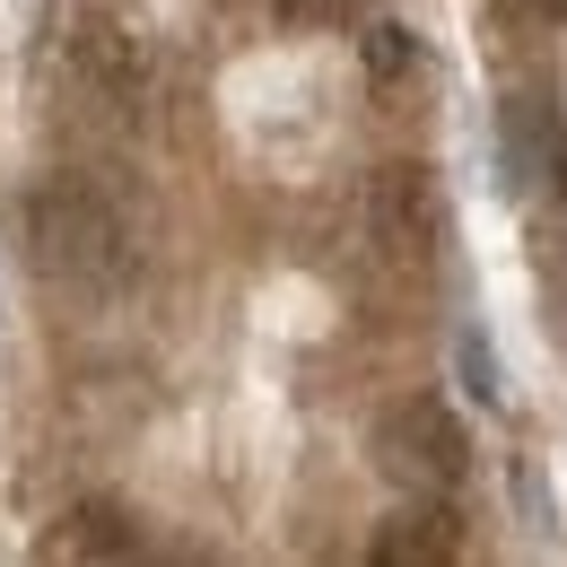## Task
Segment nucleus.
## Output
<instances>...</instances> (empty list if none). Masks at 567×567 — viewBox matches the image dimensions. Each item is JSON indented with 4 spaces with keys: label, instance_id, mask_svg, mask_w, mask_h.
<instances>
[{
    "label": "nucleus",
    "instance_id": "nucleus-1",
    "mask_svg": "<svg viewBox=\"0 0 567 567\" xmlns=\"http://www.w3.org/2000/svg\"><path fill=\"white\" fill-rule=\"evenodd\" d=\"M18 236H27V262L62 288H114L132 271V227L96 184H35L18 202Z\"/></svg>",
    "mask_w": 567,
    "mask_h": 567
},
{
    "label": "nucleus",
    "instance_id": "nucleus-2",
    "mask_svg": "<svg viewBox=\"0 0 567 567\" xmlns=\"http://www.w3.org/2000/svg\"><path fill=\"white\" fill-rule=\"evenodd\" d=\"M375 472L411 497H454L463 472H472V436H463V420L445 402L411 393V402H393L375 420Z\"/></svg>",
    "mask_w": 567,
    "mask_h": 567
},
{
    "label": "nucleus",
    "instance_id": "nucleus-3",
    "mask_svg": "<svg viewBox=\"0 0 567 567\" xmlns=\"http://www.w3.org/2000/svg\"><path fill=\"white\" fill-rule=\"evenodd\" d=\"M367 236H375V254L402 262V271L436 262V245H445L436 175H427V166H375V175H367Z\"/></svg>",
    "mask_w": 567,
    "mask_h": 567
},
{
    "label": "nucleus",
    "instance_id": "nucleus-4",
    "mask_svg": "<svg viewBox=\"0 0 567 567\" xmlns=\"http://www.w3.org/2000/svg\"><path fill=\"white\" fill-rule=\"evenodd\" d=\"M375 559L384 567H445V559H463V515H454L445 497H411L402 515H384Z\"/></svg>",
    "mask_w": 567,
    "mask_h": 567
},
{
    "label": "nucleus",
    "instance_id": "nucleus-5",
    "mask_svg": "<svg viewBox=\"0 0 567 567\" xmlns=\"http://www.w3.org/2000/svg\"><path fill=\"white\" fill-rule=\"evenodd\" d=\"M506 166H515V184H542L550 175V114L533 96L506 105Z\"/></svg>",
    "mask_w": 567,
    "mask_h": 567
},
{
    "label": "nucleus",
    "instance_id": "nucleus-6",
    "mask_svg": "<svg viewBox=\"0 0 567 567\" xmlns=\"http://www.w3.org/2000/svg\"><path fill=\"white\" fill-rule=\"evenodd\" d=\"M454 367H463V393H472V402H506V384H497V350H489V332H481V323H463V332H454Z\"/></svg>",
    "mask_w": 567,
    "mask_h": 567
},
{
    "label": "nucleus",
    "instance_id": "nucleus-7",
    "mask_svg": "<svg viewBox=\"0 0 567 567\" xmlns=\"http://www.w3.org/2000/svg\"><path fill=\"white\" fill-rule=\"evenodd\" d=\"M358 53H367V79H402L411 62H420L411 27H393V18H384V27H367V44H358Z\"/></svg>",
    "mask_w": 567,
    "mask_h": 567
},
{
    "label": "nucleus",
    "instance_id": "nucleus-8",
    "mask_svg": "<svg viewBox=\"0 0 567 567\" xmlns=\"http://www.w3.org/2000/svg\"><path fill=\"white\" fill-rule=\"evenodd\" d=\"M79 533H62V542H53V550H132V524H123V515H96V506H87V515H71Z\"/></svg>",
    "mask_w": 567,
    "mask_h": 567
},
{
    "label": "nucleus",
    "instance_id": "nucleus-9",
    "mask_svg": "<svg viewBox=\"0 0 567 567\" xmlns=\"http://www.w3.org/2000/svg\"><path fill=\"white\" fill-rule=\"evenodd\" d=\"M367 0H280L288 27H341V18H358Z\"/></svg>",
    "mask_w": 567,
    "mask_h": 567
},
{
    "label": "nucleus",
    "instance_id": "nucleus-10",
    "mask_svg": "<svg viewBox=\"0 0 567 567\" xmlns=\"http://www.w3.org/2000/svg\"><path fill=\"white\" fill-rule=\"evenodd\" d=\"M533 9H550V18H567V0H533Z\"/></svg>",
    "mask_w": 567,
    "mask_h": 567
},
{
    "label": "nucleus",
    "instance_id": "nucleus-11",
    "mask_svg": "<svg viewBox=\"0 0 567 567\" xmlns=\"http://www.w3.org/2000/svg\"><path fill=\"white\" fill-rule=\"evenodd\" d=\"M559 297H567V280H559Z\"/></svg>",
    "mask_w": 567,
    "mask_h": 567
}]
</instances>
